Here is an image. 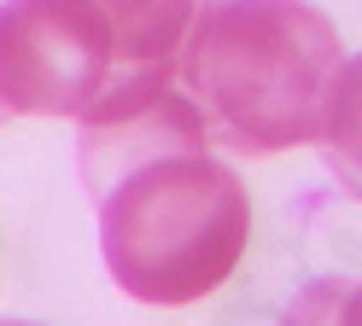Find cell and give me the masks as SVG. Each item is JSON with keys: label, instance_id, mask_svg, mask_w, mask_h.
I'll return each mask as SVG.
<instances>
[{"label": "cell", "instance_id": "6da1fadb", "mask_svg": "<svg viewBox=\"0 0 362 326\" xmlns=\"http://www.w3.org/2000/svg\"><path fill=\"white\" fill-rule=\"evenodd\" d=\"M76 169L100 216V256L134 303H199L240 268L252 193L211 152L193 99L164 87L111 123H76Z\"/></svg>", "mask_w": 362, "mask_h": 326}, {"label": "cell", "instance_id": "7a4b0ae2", "mask_svg": "<svg viewBox=\"0 0 362 326\" xmlns=\"http://www.w3.org/2000/svg\"><path fill=\"white\" fill-rule=\"evenodd\" d=\"M345 41L310 0H199L175 82L211 146L275 157L322 134Z\"/></svg>", "mask_w": 362, "mask_h": 326}, {"label": "cell", "instance_id": "3957f363", "mask_svg": "<svg viewBox=\"0 0 362 326\" xmlns=\"http://www.w3.org/2000/svg\"><path fill=\"white\" fill-rule=\"evenodd\" d=\"M199 0H6L0 105L6 116L111 123L175 87Z\"/></svg>", "mask_w": 362, "mask_h": 326}, {"label": "cell", "instance_id": "277c9868", "mask_svg": "<svg viewBox=\"0 0 362 326\" xmlns=\"http://www.w3.org/2000/svg\"><path fill=\"white\" fill-rule=\"evenodd\" d=\"M322 157L333 181L362 204V59H345L333 82V99H327V123H322Z\"/></svg>", "mask_w": 362, "mask_h": 326}, {"label": "cell", "instance_id": "5b68a950", "mask_svg": "<svg viewBox=\"0 0 362 326\" xmlns=\"http://www.w3.org/2000/svg\"><path fill=\"white\" fill-rule=\"evenodd\" d=\"M281 326H362V279H315L286 303Z\"/></svg>", "mask_w": 362, "mask_h": 326}, {"label": "cell", "instance_id": "8992f818", "mask_svg": "<svg viewBox=\"0 0 362 326\" xmlns=\"http://www.w3.org/2000/svg\"><path fill=\"white\" fill-rule=\"evenodd\" d=\"M0 326H30V320H0Z\"/></svg>", "mask_w": 362, "mask_h": 326}, {"label": "cell", "instance_id": "52a82bcc", "mask_svg": "<svg viewBox=\"0 0 362 326\" xmlns=\"http://www.w3.org/2000/svg\"><path fill=\"white\" fill-rule=\"evenodd\" d=\"M0 123H6V105H0Z\"/></svg>", "mask_w": 362, "mask_h": 326}]
</instances>
